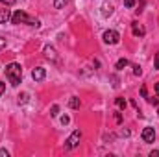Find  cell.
Segmentation results:
<instances>
[{
	"label": "cell",
	"mask_w": 159,
	"mask_h": 157,
	"mask_svg": "<svg viewBox=\"0 0 159 157\" xmlns=\"http://www.w3.org/2000/svg\"><path fill=\"white\" fill-rule=\"evenodd\" d=\"M7 155H9V154H7L6 150H0V157H7Z\"/></svg>",
	"instance_id": "obj_25"
},
{
	"label": "cell",
	"mask_w": 159,
	"mask_h": 157,
	"mask_svg": "<svg viewBox=\"0 0 159 157\" xmlns=\"http://www.w3.org/2000/svg\"><path fill=\"white\" fill-rule=\"evenodd\" d=\"M128 65H129V61H128V59H119V61H117V69H119V70H122V69H124V67H128Z\"/></svg>",
	"instance_id": "obj_13"
},
{
	"label": "cell",
	"mask_w": 159,
	"mask_h": 157,
	"mask_svg": "<svg viewBox=\"0 0 159 157\" xmlns=\"http://www.w3.org/2000/svg\"><path fill=\"white\" fill-rule=\"evenodd\" d=\"M4 91H6V83H0V96L4 94Z\"/></svg>",
	"instance_id": "obj_21"
},
{
	"label": "cell",
	"mask_w": 159,
	"mask_h": 157,
	"mask_svg": "<svg viewBox=\"0 0 159 157\" xmlns=\"http://www.w3.org/2000/svg\"><path fill=\"white\" fill-rule=\"evenodd\" d=\"M119 41H120V35H119V32H115V30H107L104 34V43H107V44H117Z\"/></svg>",
	"instance_id": "obj_4"
},
{
	"label": "cell",
	"mask_w": 159,
	"mask_h": 157,
	"mask_svg": "<svg viewBox=\"0 0 159 157\" xmlns=\"http://www.w3.org/2000/svg\"><path fill=\"white\" fill-rule=\"evenodd\" d=\"M69 2H70V0H56V2H54V7H56V9H61V7H65Z\"/></svg>",
	"instance_id": "obj_12"
},
{
	"label": "cell",
	"mask_w": 159,
	"mask_h": 157,
	"mask_svg": "<svg viewBox=\"0 0 159 157\" xmlns=\"http://www.w3.org/2000/svg\"><path fill=\"white\" fill-rule=\"evenodd\" d=\"M6 76H7L9 83L13 87H17L20 83V79H22V69H20V65L19 63H9L6 67Z\"/></svg>",
	"instance_id": "obj_1"
},
{
	"label": "cell",
	"mask_w": 159,
	"mask_h": 157,
	"mask_svg": "<svg viewBox=\"0 0 159 157\" xmlns=\"http://www.w3.org/2000/svg\"><path fill=\"white\" fill-rule=\"evenodd\" d=\"M156 69H159V54L156 56Z\"/></svg>",
	"instance_id": "obj_26"
},
{
	"label": "cell",
	"mask_w": 159,
	"mask_h": 157,
	"mask_svg": "<svg viewBox=\"0 0 159 157\" xmlns=\"http://www.w3.org/2000/svg\"><path fill=\"white\" fill-rule=\"evenodd\" d=\"M124 6L126 7H133L135 6V0H124Z\"/></svg>",
	"instance_id": "obj_17"
},
{
	"label": "cell",
	"mask_w": 159,
	"mask_h": 157,
	"mask_svg": "<svg viewBox=\"0 0 159 157\" xmlns=\"http://www.w3.org/2000/svg\"><path fill=\"white\" fill-rule=\"evenodd\" d=\"M7 20H11V13H9V9L0 7V22L4 24V22H7Z\"/></svg>",
	"instance_id": "obj_9"
},
{
	"label": "cell",
	"mask_w": 159,
	"mask_h": 157,
	"mask_svg": "<svg viewBox=\"0 0 159 157\" xmlns=\"http://www.w3.org/2000/svg\"><path fill=\"white\" fill-rule=\"evenodd\" d=\"M80 139H81V131L76 129V131H72V135L67 139V142H65V148L67 150H72V148H76L80 144Z\"/></svg>",
	"instance_id": "obj_3"
},
{
	"label": "cell",
	"mask_w": 159,
	"mask_h": 157,
	"mask_svg": "<svg viewBox=\"0 0 159 157\" xmlns=\"http://www.w3.org/2000/svg\"><path fill=\"white\" fill-rule=\"evenodd\" d=\"M57 113H59V107H57V105H52V113H50V115H52V117H57Z\"/></svg>",
	"instance_id": "obj_16"
},
{
	"label": "cell",
	"mask_w": 159,
	"mask_h": 157,
	"mask_svg": "<svg viewBox=\"0 0 159 157\" xmlns=\"http://www.w3.org/2000/svg\"><path fill=\"white\" fill-rule=\"evenodd\" d=\"M11 22L13 24H28V26H39V20L35 19V17H30L28 13H24V11H15L13 15H11Z\"/></svg>",
	"instance_id": "obj_2"
},
{
	"label": "cell",
	"mask_w": 159,
	"mask_h": 157,
	"mask_svg": "<svg viewBox=\"0 0 159 157\" xmlns=\"http://www.w3.org/2000/svg\"><path fill=\"white\" fill-rule=\"evenodd\" d=\"M69 105L72 107V109H80V105H81V102H80L78 96H72L70 100H69Z\"/></svg>",
	"instance_id": "obj_10"
},
{
	"label": "cell",
	"mask_w": 159,
	"mask_h": 157,
	"mask_svg": "<svg viewBox=\"0 0 159 157\" xmlns=\"http://www.w3.org/2000/svg\"><path fill=\"white\" fill-rule=\"evenodd\" d=\"M150 157H159V150H154V152L150 154Z\"/></svg>",
	"instance_id": "obj_23"
},
{
	"label": "cell",
	"mask_w": 159,
	"mask_h": 157,
	"mask_svg": "<svg viewBox=\"0 0 159 157\" xmlns=\"http://www.w3.org/2000/svg\"><path fill=\"white\" fill-rule=\"evenodd\" d=\"M133 74H135V76H141V74H143V70H141V67H139V65H135V67H133Z\"/></svg>",
	"instance_id": "obj_15"
},
{
	"label": "cell",
	"mask_w": 159,
	"mask_h": 157,
	"mask_svg": "<svg viewBox=\"0 0 159 157\" xmlns=\"http://www.w3.org/2000/svg\"><path fill=\"white\" fill-rule=\"evenodd\" d=\"M44 56L48 59H52V61H57V54H56V50L52 46H44Z\"/></svg>",
	"instance_id": "obj_8"
},
{
	"label": "cell",
	"mask_w": 159,
	"mask_h": 157,
	"mask_svg": "<svg viewBox=\"0 0 159 157\" xmlns=\"http://www.w3.org/2000/svg\"><path fill=\"white\" fill-rule=\"evenodd\" d=\"M44 76H46V70H44L43 67H37V69H34V70H32V78L35 79V81L44 79Z\"/></svg>",
	"instance_id": "obj_6"
},
{
	"label": "cell",
	"mask_w": 159,
	"mask_h": 157,
	"mask_svg": "<svg viewBox=\"0 0 159 157\" xmlns=\"http://www.w3.org/2000/svg\"><path fill=\"white\" fill-rule=\"evenodd\" d=\"M156 92H157V96H159V83H156Z\"/></svg>",
	"instance_id": "obj_27"
},
{
	"label": "cell",
	"mask_w": 159,
	"mask_h": 157,
	"mask_svg": "<svg viewBox=\"0 0 159 157\" xmlns=\"http://www.w3.org/2000/svg\"><path fill=\"white\" fill-rule=\"evenodd\" d=\"M141 94H143V96H144V98H146V87H144V85H143V87H141Z\"/></svg>",
	"instance_id": "obj_22"
},
{
	"label": "cell",
	"mask_w": 159,
	"mask_h": 157,
	"mask_svg": "<svg viewBox=\"0 0 159 157\" xmlns=\"http://www.w3.org/2000/svg\"><path fill=\"white\" fill-rule=\"evenodd\" d=\"M148 102L154 104V105H159V96H156V98H148Z\"/></svg>",
	"instance_id": "obj_18"
},
{
	"label": "cell",
	"mask_w": 159,
	"mask_h": 157,
	"mask_svg": "<svg viewBox=\"0 0 159 157\" xmlns=\"http://www.w3.org/2000/svg\"><path fill=\"white\" fill-rule=\"evenodd\" d=\"M111 13H113V6H107V4L102 6V15H104V17H109Z\"/></svg>",
	"instance_id": "obj_11"
},
{
	"label": "cell",
	"mask_w": 159,
	"mask_h": 157,
	"mask_svg": "<svg viewBox=\"0 0 159 157\" xmlns=\"http://www.w3.org/2000/svg\"><path fill=\"white\" fill-rule=\"evenodd\" d=\"M141 139H143L144 142H154V139H156V131H154V128H144L143 133H141Z\"/></svg>",
	"instance_id": "obj_5"
},
{
	"label": "cell",
	"mask_w": 159,
	"mask_h": 157,
	"mask_svg": "<svg viewBox=\"0 0 159 157\" xmlns=\"http://www.w3.org/2000/svg\"><path fill=\"white\" fill-rule=\"evenodd\" d=\"M131 30H133V35H135V37H143V35H144V28H143L139 22H133V24H131Z\"/></svg>",
	"instance_id": "obj_7"
},
{
	"label": "cell",
	"mask_w": 159,
	"mask_h": 157,
	"mask_svg": "<svg viewBox=\"0 0 159 157\" xmlns=\"http://www.w3.org/2000/svg\"><path fill=\"white\" fill-rule=\"evenodd\" d=\"M117 107H120V109L126 107V100L124 98H117Z\"/></svg>",
	"instance_id": "obj_14"
},
{
	"label": "cell",
	"mask_w": 159,
	"mask_h": 157,
	"mask_svg": "<svg viewBox=\"0 0 159 157\" xmlns=\"http://www.w3.org/2000/svg\"><path fill=\"white\" fill-rule=\"evenodd\" d=\"M69 120H70L69 117H63V118H61V124H69Z\"/></svg>",
	"instance_id": "obj_24"
},
{
	"label": "cell",
	"mask_w": 159,
	"mask_h": 157,
	"mask_svg": "<svg viewBox=\"0 0 159 157\" xmlns=\"http://www.w3.org/2000/svg\"><path fill=\"white\" fill-rule=\"evenodd\" d=\"M0 2H2L4 6H13V4H15L17 0H0Z\"/></svg>",
	"instance_id": "obj_19"
},
{
	"label": "cell",
	"mask_w": 159,
	"mask_h": 157,
	"mask_svg": "<svg viewBox=\"0 0 159 157\" xmlns=\"http://www.w3.org/2000/svg\"><path fill=\"white\" fill-rule=\"evenodd\" d=\"M6 44H7V41L4 39V37H0V50H2V48H6Z\"/></svg>",
	"instance_id": "obj_20"
}]
</instances>
